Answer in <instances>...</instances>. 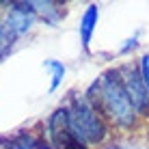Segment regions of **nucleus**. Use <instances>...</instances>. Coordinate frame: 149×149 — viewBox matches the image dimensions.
Wrapping results in <instances>:
<instances>
[{
	"label": "nucleus",
	"mask_w": 149,
	"mask_h": 149,
	"mask_svg": "<svg viewBox=\"0 0 149 149\" xmlns=\"http://www.w3.org/2000/svg\"><path fill=\"white\" fill-rule=\"evenodd\" d=\"M119 74L123 80V86H125L127 95H130V102L134 106V110L138 112V117H149V91L145 86V82L141 78V71H138L136 63H123L119 65Z\"/></svg>",
	"instance_id": "3"
},
{
	"label": "nucleus",
	"mask_w": 149,
	"mask_h": 149,
	"mask_svg": "<svg viewBox=\"0 0 149 149\" xmlns=\"http://www.w3.org/2000/svg\"><path fill=\"white\" fill-rule=\"evenodd\" d=\"M84 97L104 115L108 125H115L119 130H134L141 123V117L132 106L117 67L106 69L97 80H93Z\"/></svg>",
	"instance_id": "1"
},
{
	"label": "nucleus",
	"mask_w": 149,
	"mask_h": 149,
	"mask_svg": "<svg viewBox=\"0 0 149 149\" xmlns=\"http://www.w3.org/2000/svg\"><path fill=\"white\" fill-rule=\"evenodd\" d=\"M4 22L17 35V39L24 37L35 26V22H37V13H35L33 2H11L7 15H4Z\"/></svg>",
	"instance_id": "4"
},
{
	"label": "nucleus",
	"mask_w": 149,
	"mask_h": 149,
	"mask_svg": "<svg viewBox=\"0 0 149 149\" xmlns=\"http://www.w3.org/2000/svg\"><path fill=\"white\" fill-rule=\"evenodd\" d=\"M15 41H17V35L9 28V24L4 22V17H0V61L11 54Z\"/></svg>",
	"instance_id": "7"
},
{
	"label": "nucleus",
	"mask_w": 149,
	"mask_h": 149,
	"mask_svg": "<svg viewBox=\"0 0 149 149\" xmlns=\"http://www.w3.org/2000/svg\"><path fill=\"white\" fill-rule=\"evenodd\" d=\"M0 149H9V138H0Z\"/></svg>",
	"instance_id": "11"
},
{
	"label": "nucleus",
	"mask_w": 149,
	"mask_h": 149,
	"mask_svg": "<svg viewBox=\"0 0 149 149\" xmlns=\"http://www.w3.org/2000/svg\"><path fill=\"white\" fill-rule=\"evenodd\" d=\"M33 7H35L37 17L45 19L50 26H56L58 19L65 15V9H63L61 2H33Z\"/></svg>",
	"instance_id": "6"
},
{
	"label": "nucleus",
	"mask_w": 149,
	"mask_h": 149,
	"mask_svg": "<svg viewBox=\"0 0 149 149\" xmlns=\"http://www.w3.org/2000/svg\"><path fill=\"white\" fill-rule=\"evenodd\" d=\"M97 19H100V9H97V4H89V7L84 9V13H82L80 17V41H82V48L89 50L91 45V37H93L95 28H97Z\"/></svg>",
	"instance_id": "5"
},
{
	"label": "nucleus",
	"mask_w": 149,
	"mask_h": 149,
	"mask_svg": "<svg viewBox=\"0 0 149 149\" xmlns=\"http://www.w3.org/2000/svg\"><path fill=\"white\" fill-rule=\"evenodd\" d=\"M67 125L71 136L86 147L100 145L108 136V121L84 97V93L71 97V104L67 106Z\"/></svg>",
	"instance_id": "2"
},
{
	"label": "nucleus",
	"mask_w": 149,
	"mask_h": 149,
	"mask_svg": "<svg viewBox=\"0 0 149 149\" xmlns=\"http://www.w3.org/2000/svg\"><path fill=\"white\" fill-rule=\"evenodd\" d=\"M136 48V37H132V39H127V43L121 48V54H127L130 50H134Z\"/></svg>",
	"instance_id": "10"
},
{
	"label": "nucleus",
	"mask_w": 149,
	"mask_h": 149,
	"mask_svg": "<svg viewBox=\"0 0 149 149\" xmlns=\"http://www.w3.org/2000/svg\"><path fill=\"white\" fill-rule=\"evenodd\" d=\"M43 67H48L50 71H52V82H50V93H52V91H56V89L61 86L65 74H67V67H65L61 61H45Z\"/></svg>",
	"instance_id": "8"
},
{
	"label": "nucleus",
	"mask_w": 149,
	"mask_h": 149,
	"mask_svg": "<svg viewBox=\"0 0 149 149\" xmlns=\"http://www.w3.org/2000/svg\"><path fill=\"white\" fill-rule=\"evenodd\" d=\"M136 65H138V71H141V78H143V82H145V86L149 91V54H143Z\"/></svg>",
	"instance_id": "9"
}]
</instances>
